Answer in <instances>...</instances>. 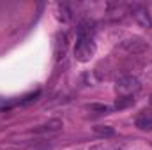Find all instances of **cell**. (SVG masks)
Listing matches in <instances>:
<instances>
[{
  "label": "cell",
  "instance_id": "obj_5",
  "mask_svg": "<svg viewBox=\"0 0 152 150\" xmlns=\"http://www.w3.org/2000/svg\"><path fill=\"white\" fill-rule=\"evenodd\" d=\"M58 129H62V122L55 118V120H50V122H46V124L39 125L37 129H36V133H46V131H58Z\"/></svg>",
  "mask_w": 152,
  "mask_h": 150
},
{
  "label": "cell",
  "instance_id": "obj_8",
  "mask_svg": "<svg viewBox=\"0 0 152 150\" xmlns=\"http://www.w3.org/2000/svg\"><path fill=\"white\" fill-rule=\"evenodd\" d=\"M58 11H60V12H64V14L60 16L64 21H69V20H71V12L67 11V7H66V5H58Z\"/></svg>",
  "mask_w": 152,
  "mask_h": 150
},
{
  "label": "cell",
  "instance_id": "obj_6",
  "mask_svg": "<svg viewBox=\"0 0 152 150\" xmlns=\"http://www.w3.org/2000/svg\"><path fill=\"white\" fill-rule=\"evenodd\" d=\"M94 133L101 138H112L115 134L113 127H110V125H97V127H94Z\"/></svg>",
  "mask_w": 152,
  "mask_h": 150
},
{
  "label": "cell",
  "instance_id": "obj_7",
  "mask_svg": "<svg viewBox=\"0 0 152 150\" xmlns=\"http://www.w3.org/2000/svg\"><path fill=\"white\" fill-rule=\"evenodd\" d=\"M134 103V99L133 97H120V99H117V103H115V108L117 110H122V108H127V106H131Z\"/></svg>",
  "mask_w": 152,
  "mask_h": 150
},
{
  "label": "cell",
  "instance_id": "obj_3",
  "mask_svg": "<svg viewBox=\"0 0 152 150\" xmlns=\"http://www.w3.org/2000/svg\"><path fill=\"white\" fill-rule=\"evenodd\" d=\"M131 16L133 20L142 27V28H152V18L147 7L143 5H133L131 7Z\"/></svg>",
  "mask_w": 152,
  "mask_h": 150
},
{
  "label": "cell",
  "instance_id": "obj_4",
  "mask_svg": "<svg viewBox=\"0 0 152 150\" xmlns=\"http://www.w3.org/2000/svg\"><path fill=\"white\" fill-rule=\"evenodd\" d=\"M136 127L140 131H152V115L151 113H143L136 118Z\"/></svg>",
  "mask_w": 152,
  "mask_h": 150
},
{
  "label": "cell",
  "instance_id": "obj_10",
  "mask_svg": "<svg viewBox=\"0 0 152 150\" xmlns=\"http://www.w3.org/2000/svg\"><path fill=\"white\" fill-rule=\"evenodd\" d=\"M37 150H51L50 147H41V149H37Z\"/></svg>",
  "mask_w": 152,
  "mask_h": 150
},
{
  "label": "cell",
  "instance_id": "obj_1",
  "mask_svg": "<svg viewBox=\"0 0 152 150\" xmlns=\"http://www.w3.org/2000/svg\"><path fill=\"white\" fill-rule=\"evenodd\" d=\"M96 53V42H94V32L88 27V23H81L78 28V41L75 46V58L78 62L85 64L88 62Z\"/></svg>",
  "mask_w": 152,
  "mask_h": 150
},
{
  "label": "cell",
  "instance_id": "obj_9",
  "mask_svg": "<svg viewBox=\"0 0 152 150\" xmlns=\"http://www.w3.org/2000/svg\"><path fill=\"white\" fill-rule=\"evenodd\" d=\"M88 150H112V149H110V147H108V145H106V143L103 141V143H97V145H92V147H90Z\"/></svg>",
  "mask_w": 152,
  "mask_h": 150
},
{
  "label": "cell",
  "instance_id": "obj_2",
  "mask_svg": "<svg viewBox=\"0 0 152 150\" xmlns=\"http://www.w3.org/2000/svg\"><path fill=\"white\" fill-rule=\"evenodd\" d=\"M140 79L136 76H120L115 81V92L122 97H133L140 90Z\"/></svg>",
  "mask_w": 152,
  "mask_h": 150
}]
</instances>
